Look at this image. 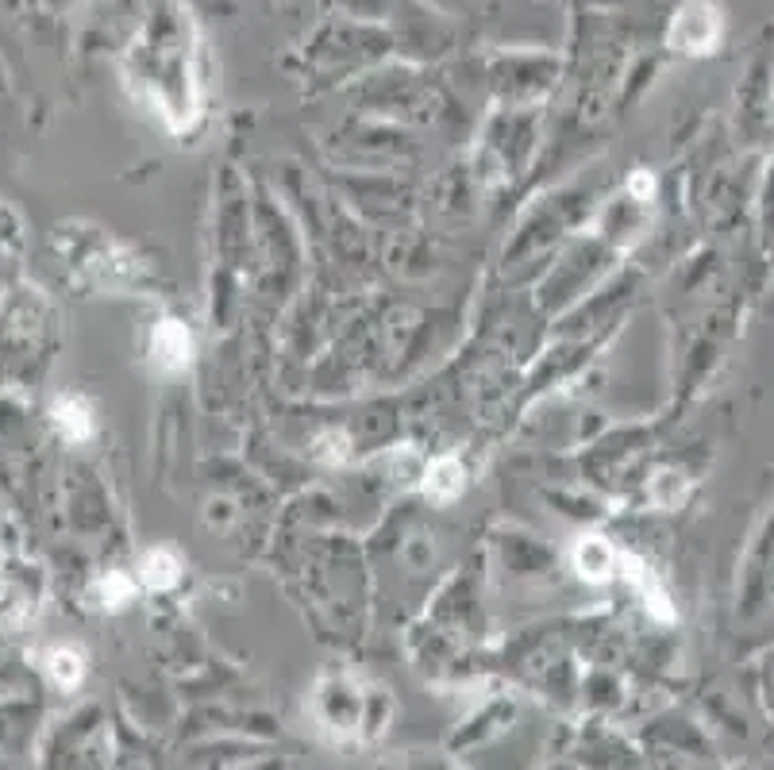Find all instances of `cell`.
I'll use <instances>...</instances> for the list:
<instances>
[{
  "instance_id": "obj_5",
  "label": "cell",
  "mask_w": 774,
  "mask_h": 770,
  "mask_svg": "<svg viewBox=\"0 0 774 770\" xmlns=\"http://www.w3.org/2000/svg\"><path fill=\"white\" fill-rule=\"evenodd\" d=\"M139 578H143L147 589H174L178 578H182V563H178L174 551L154 547V551H147L143 563H139Z\"/></svg>"
},
{
  "instance_id": "obj_4",
  "label": "cell",
  "mask_w": 774,
  "mask_h": 770,
  "mask_svg": "<svg viewBox=\"0 0 774 770\" xmlns=\"http://www.w3.org/2000/svg\"><path fill=\"white\" fill-rule=\"evenodd\" d=\"M51 416H54V427H58L62 440L85 443L93 435V409L82 401V397H62V401H54Z\"/></svg>"
},
{
  "instance_id": "obj_2",
  "label": "cell",
  "mask_w": 774,
  "mask_h": 770,
  "mask_svg": "<svg viewBox=\"0 0 774 770\" xmlns=\"http://www.w3.org/2000/svg\"><path fill=\"white\" fill-rule=\"evenodd\" d=\"M151 355H154V362H159V370L182 375L193 359V336L178 321H162L151 336Z\"/></svg>"
},
{
  "instance_id": "obj_9",
  "label": "cell",
  "mask_w": 774,
  "mask_h": 770,
  "mask_svg": "<svg viewBox=\"0 0 774 770\" xmlns=\"http://www.w3.org/2000/svg\"><path fill=\"white\" fill-rule=\"evenodd\" d=\"M652 189H655V182H652L647 174H636V177H632V193H639V197L647 193V197H652Z\"/></svg>"
},
{
  "instance_id": "obj_3",
  "label": "cell",
  "mask_w": 774,
  "mask_h": 770,
  "mask_svg": "<svg viewBox=\"0 0 774 770\" xmlns=\"http://www.w3.org/2000/svg\"><path fill=\"white\" fill-rule=\"evenodd\" d=\"M616 555L621 551L613 547L601 535H582L574 543V571L582 574L585 582H609L616 574Z\"/></svg>"
},
{
  "instance_id": "obj_6",
  "label": "cell",
  "mask_w": 774,
  "mask_h": 770,
  "mask_svg": "<svg viewBox=\"0 0 774 770\" xmlns=\"http://www.w3.org/2000/svg\"><path fill=\"white\" fill-rule=\"evenodd\" d=\"M463 463H455V458H436L432 466H428V478H424V494L432 497V501H455L459 494H463Z\"/></svg>"
},
{
  "instance_id": "obj_1",
  "label": "cell",
  "mask_w": 774,
  "mask_h": 770,
  "mask_svg": "<svg viewBox=\"0 0 774 770\" xmlns=\"http://www.w3.org/2000/svg\"><path fill=\"white\" fill-rule=\"evenodd\" d=\"M717 31H721V15H717V8L694 0V4L682 8V15H678L675 28H670V43H675L678 51L701 54L717 43Z\"/></svg>"
},
{
  "instance_id": "obj_7",
  "label": "cell",
  "mask_w": 774,
  "mask_h": 770,
  "mask_svg": "<svg viewBox=\"0 0 774 770\" xmlns=\"http://www.w3.org/2000/svg\"><path fill=\"white\" fill-rule=\"evenodd\" d=\"M46 674H51V682L58 690H74L77 682L85 679V663L74 648H54L51 655H46Z\"/></svg>"
},
{
  "instance_id": "obj_8",
  "label": "cell",
  "mask_w": 774,
  "mask_h": 770,
  "mask_svg": "<svg viewBox=\"0 0 774 770\" xmlns=\"http://www.w3.org/2000/svg\"><path fill=\"white\" fill-rule=\"evenodd\" d=\"M97 594H100V601H105L108 609H123V605L136 597V586H131V578H123L120 571H112V574H105V578L97 582Z\"/></svg>"
}]
</instances>
